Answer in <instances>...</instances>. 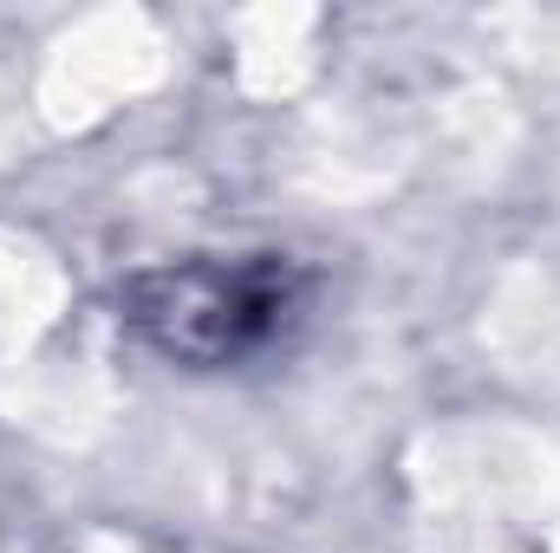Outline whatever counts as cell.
Returning a JSON list of instances; mask_svg holds the SVG:
<instances>
[{"label": "cell", "instance_id": "cell-1", "mask_svg": "<svg viewBox=\"0 0 560 553\" xmlns=\"http://www.w3.org/2000/svg\"><path fill=\"white\" fill-rule=\"evenodd\" d=\"M313 299V280L287 255H196L150 268L125 286V319L176 365H235L287 339Z\"/></svg>", "mask_w": 560, "mask_h": 553}]
</instances>
